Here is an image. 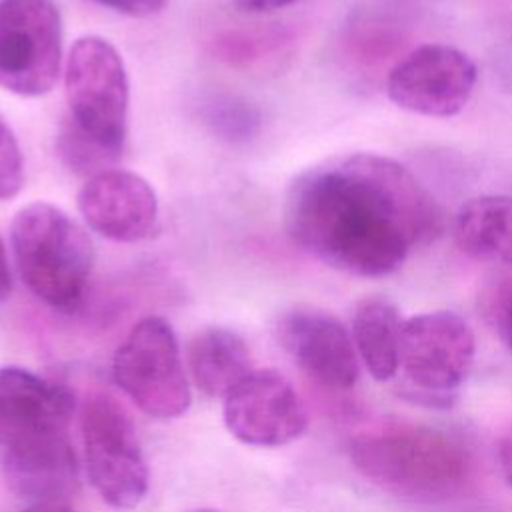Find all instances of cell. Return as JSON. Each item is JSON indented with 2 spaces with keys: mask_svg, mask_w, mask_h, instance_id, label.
<instances>
[{
  "mask_svg": "<svg viewBox=\"0 0 512 512\" xmlns=\"http://www.w3.org/2000/svg\"><path fill=\"white\" fill-rule=\"evenodd\" d=\"M284 228L294 244L326 266L382 278L396 272L414 246L440 232L442 214L404 164L354 152L294 178L284 202Z\"/></svg>",
  "mask_w": 512,
  "mask_h": 512,
  "instance_id": "cell-1",
  "label": "cell"
},
{
  "mask_svg": "<svg viewBox=\"0 0 512 512\" xmlns=\"http://www.w3.org/2000/svg\"><path fill=\"white\" fill-rule=\"evenodd\" d=\"M352 466L380 490L412 500L440 502L456 496L470 478V456L452 436L412 424H392L350 442Z\"/></svg>",
  "mask_w": 512,
  "mask_h": 512,
  "instance_id": "cell-2",
  "label": "cell"
},
{
  "mask_svg": "<svg viewBox=\"0 0 512 512\" xmlns=\"http://www.w3.org/2000/svg\"><path fill=\"white\" fill-rule=\"evenodd\" d=\"M10 244L18 274L38 300L64 314L82 306L94 244L74 218L50 202H32L16 212Z\"/></svg>",
  "mask_w": 512,
  "mask_h": 512,
  "instance_id": "cell-3",
  "label": "cell"
},
{
  "mask_svg": "<svg viewBox=\"0 0 512 512\" xmlns=\"http://www.w3.org/2000/svg\"><path fill=\"white\" fill-rule=\"evenodd\" d=\"M468 322L450 310L406 318L400 336V396L428 408H450L474 366Z\"/></svg>",
  "mask_w": 512,
  "mask_h": 512,
  "instance_id": "cell-4",
  "label": "cell"
},
{
  "mask_svg": "<svg viewBox=\"0 0 512 512\" xmlns=\"http://www.w3.org/2000/svg\"><path fill=\"white\" fill-rule=\"evenodd\" d=\"M68 120L86 136L122 156L128 132L130 84L122 56L102 36L78 38L66 58Z\"/></svg>",
  "mask_w": 512,
  "mask_h": 512,
  "instance_id": "cell-5",
  "label": "cell"
},
{
  "mask_svg": "<svg viewBox=\"0 0 512 512\" xmlns=\"http://www.w3.org/2000/svg\"><path fill=\"white\" fill-rule=\"evenodd\" d=\"M118 388L148 416L172 420L190 406V386L172 326L146 316L132 326L112 358Z\"/></svg>",
  "mask_w": 512,
  "mask_h": 512,
  "instance_id": "cell-6",
  "label": "cell"
},
{
  "mask_svg": "<svg viewBox=\"0 0 512 512\" xmlns=\"http://www.w3.org/2000/svg\"><path fill=\"white\" fill-rule=\"evenodd\" d=\"M86 472L112 508L138 506L148 492V468L128 412L110 396L94 394L82 410Z\"/></svg>",
  "mask_w": 512,
  "mask_h": 512,
  "instance_id": "cell-7",
  "label": "cell"
},
{
  "mask_svg": "<svg viewBox=\"0 0 512 512\" xmlns=\"http://www.w3.org/2000/svg\"><path fill=\"white\" fill-rule=\"evenodd\" d=\"M62 20L52 0H0V88L42 96L58 80Z\"/></svg>",
  "mask_w": 512,
  "mask_h": 512,
  "instance_id": "cell-8",
  "label": "cell"
},
{
  "mask_svg": "<svg viewBox=\"0 0 512 512\" xmlns=\"http://www.w3.org/2000/svg\"><path fill=\"white\" fill-rule=\"evenodd\" d=\"M476 82L478 70L466 52L430 42L416 46L392 66L386 94L406 112L450 118L468 104Z\"/></svg>",
  "mask_w": 512,
  "mask_h": 512,
  "instance_id": "cell-9",
  "label": "cell"
},
{
  "mask_svg": "<svg viewBox=\"0 0 512 512\" xmlns=\"http://www.w3.org/2000/svg\"><path fill=\"white\" fill-rule=\"evenodd\" d=\"M228 432L248 446L276 448L308 428V412L288 378L272 368L252 370L226 398Z\"/></svg>",
  "mask_w": 512,
  "mask_h": 512,
  "instance_id": "cell-10",
  "label": "cell"
},
{
  "mask_svg": "<svg viewBox=\"0 0 512 512\" xmlns=\"http://www.w3.org/2000/svg\"><path fill=\"white\" fill-rule=\"evenodd\" d=\"M72 392L20 366L0 368V452L68 436Z\"/></svg>",
  "mask_w": 512,
  "mask_h": 512,
  "instance_id": "cell-11",
  "label": "cell"
},
{
  "mask_svg": "<svg viewBox=\"0 0 512 512\" xmlns=\"http://www.w3.org/2000/svg\"><path fill=\"white\" fill-rule=\"evenodd\" d=\"M278 338L300 370L320 386L348 390L358 382V352L336 316L306 306L292 308L278 322Z\"/></svg>",
  "mask_w": 512,
  "mask_h": 512,
  "instance_id": "cell-12",
  "label": "cell"
},
{
  "mask_svg": "<svg viewBox=\"0 0 512 512\" xmlns=\"http://www.w3.org/2000/svg\"><path fill=\"white\" fill-rule=\"evenodd\" d=\"M76 206L84 222L114 242H140L158 226V198L140 174L108 168L90 176Z\"/></svg>",
  "mask_w": 512,
  "mask_h": 512,
  "instance_id": "cell-13",
  "label": "cell"
},
{
  "mask_svg": "<svg viewBox=\"0 0 512 512\" xmlns=\"http://www.w3.org/2000/svg\"><path fill=\"white\" fill-rule=\"evenodd\" d=\"M8 488L28 502L68 498L78 482V462L68 436L0 452Z\"/></svg>",
  "mask_w": 512,
  "mask_h": 512,
  "instance_id": "cell-14",
  "label": "cell"
},
{
  "mask_svg": "<svg viewBox=\"0 0 512 512\" xmlns=\"http://www.w3.org/2000/svg\"><path fill=\"white\" fill-rule=\"evenodd\" d=\"M454 240L472 260L512 264V196L484 194L464 202L454 218Z\"/></svg>",
  "mask_w": 512,
  "mask_h": 512,
  "instance_id": "cell-15",
  "label": "cell"
},
{
  "mask_svg": "<svg viewBox=\"0 0 512 512\" xmlns=\"http://www.w3.org/2000/svg\"><path fill=\"white\" fill-rule=\"evenodd\" d=\"M188 368L194 384L210 398H226L254 370L244 338L220 326L206 328L192 338Z\"/></svg>",
  "mask_w": 512,
  "mask_h": 512,
  "instance_id": "cell-16",
  "label": "cell"
},
{
  "mask_svg": "<svg viewBox=\"0 0 512 512\" xmlns=\"http://www.w3.org/2000/svg\"><path fill=\"white\" fill-rule=\"evenodd\" d=\"M402 316L382 296H368L358 302L352 316V340L370 376L388 382L398 374Z\"/></svg>",
  "mask_w": 512,
  "mask_h": 512,
  "instance_id": "cell-17",
  "label": "cell"
},
{
  "mask_svg": "<svg viewBox=\"0 0 512 512\" xmlns=\"http://www.w3.org/2000/svg\"><path fill=\"white\" fill-rule=\"evenodd\" d=\"M202 118L212 134L230 144H244L260 130L258 108L234 94L212 96L202 110Z\"/></svg>",
  "mask_w": 512,
  "mask_h": 512,
  "instance_id": "cell-18",
  "label": "cell"
},
{
  "mask_svg": "<svg viewBox=\"0 0 512 512\" xmlns=\"http://www.w3.org/2000/svg\"><path fill=\"white\" fill-rule=\"evenodd\" d=\"M56 150L70 170L88 178L112 168L120 160L118 154L110 152L108 148L80 132L68 118H64V122L60 124Z\"/></svg>",
  "mask_w": 512,
  "mask_h": 512,
  "instance_id": "cell-19",
  "label": "cell"
},
{
  "mask_svg": "<svg viewBox=\"0 0 512 512\" xmlns=\"http://www.w3.org/2000/svg\"><path fill=\"white\" fill-rule=\"evenodd\" d=\"M24 186V160L10 124L0 114V200L14 198Z\"/></svg>",
  "mask_w": 512,
  "mask_h": 512,
  "instance_id": "cell-20",
  "label": "cell"
},
{
  "mask_svg": "<svg viewBox=\"0 0 512 512\" xmlns=\"http://www.w3.org/2000/svg\"><path fill=\"white\" fill-rule=\"evenodd\" d=\"M488 312L502 342L512 352V278L502 282L490 296Z\"/></svg>",
  "mask_w": 512,
  "mask_h": 512,
  "instance_id": "cell-21",
  "label": "cell"
},
{
  "mask_svg": "<svg viewBox=\"0 0 512 512\" xmlns=\"http://www.w3.org/2000/svg\"><path fill=\"white\" fill-rule=\"evenodd\" d=\"M104 8H110L114 12L126 14V16H134V18H144V16H152L158 14L160 10H164L168 0H92Z\"/></svg>",
  "mask_w": 512,
  "mask_h": 512,
  "instance_id": "cell-22",
  "label": "cell"
},
{
  "mask_svg": "<svg viewBox=\"0 0 512 512\" xmlns=\"http://www.w3.org/2000/svg\"><path fill=\"white\" fill-rule=\"evenodd\" d=\"M232 2L244 12L262 14V12H274V10L286 8L298 0H232Z\"/></svg>",
  "mask_w": 512,
  "mask_h": 512,
  "instance_id": "cell-23",
  "label": "cell"
},
{
  "mask_svg": "<svg viewBox=\"0 0 512 512\" xmlns=\"http://www.w3.org/2000/svg\"><path fill=\"white\" fill-rule=\"evenodd\" d=\"M498 464L508 484H512V430H508L498 442Z\"/></svg>",
  "mask_w": 512,
  "mask_h": 512,
  "instance_id": "cell-24",
  "label": "cell"
},
{
  "mask_svg": "<svg viewBox=\"0 0 512 512\" xmlns=\"http://www.w3.org/2000/svg\"><path fill=\"white\" fill-rule=\"evenodd\" d=\"M20 512H78L68 498H52V500H40V502H30V506H26Z\"/></svg>",
  "mask_w": 512,
  "mask_h": 512,
  "instance_id": "cell-25",
  "label": "cell"
},
{
  "mask_svg": "<svg viewBox=\"0 0 512 512\" xmlns=\"http://www.w3.org/2000/svg\"><path fill=\"white\" fill-rule=\"evenodd\" d=\"M10 292H12V274H10V266H8L6 248L0 240V304L10 298Z\"/></svg>",
  "mask_w": 512,
  "mask_h": 512,
  "instance_id": "cell-26",
  "label": "cell"
},
{
  "mask_svg": "<svg viewBox=\"0 0 512 512\" xmlns=\"http://www.w3.org/2000/svg\"><path fill=\"white\" fill-rule=\"evenodd\" d=\"M188 512H218V510H212V508H196V510H188Z\"/></svg>",
  "mask_w": 512,
  "mask_h": 512,
  "instance_id": "cell-27",
  "label": "cell"
}]
</instances>
